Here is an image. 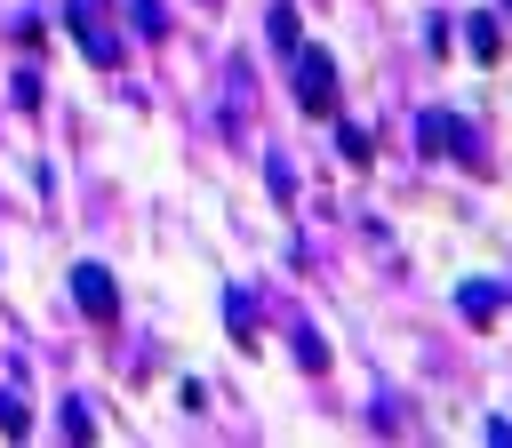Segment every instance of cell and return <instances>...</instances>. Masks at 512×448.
Wrapping results in <instances>:
<instances>
[{"label":"cell","instance_id":"1","mask_svg":"<svg viewBox=\"0 0 512 448\" xmlns=\"http://www.w3.org/2000/svg\"><path fill=\"white\" fill-rule=\"evenodd\" d=\"M288 56H296V104L312 120H328L336 112V64H328V48H288Z\"/></svg>","mask_w":512,"mask_h":448},{"label":"cell","instance_id":"2","mask_svg":"<svg viewBox=\"0 0 512 448\" xmlns=\"http://www.w3.org/2000/svg\"><path fill=\"white\" fill-rule=\"evenodd\" d=\"M416 144H424L432 160H456V152H464V160H480V152H472V128H464L456 112H424V120H416Z\"/></svg>","mask_w":512,"mask_h":448},{"label":"cell","instance_id":"3","mask_svg":"<svg viewBox=\"0 0 512 448\" xmlns=\"http://www.w3.org/2000/svg\"><path fill=\"white\" fill-rule=\"evenodd\" d=\"M72 296H80V312H88V320H112V312H120V296H112V272H104V264H80V272H72Z\"/></svg>","mask_w":512,"mask_h":448},{"label":"cell","instance_id":"4","mask_svg":"<svg viewBox=\"0 0 512 448\" xmlns=\"http://www.w3.org/2000/svg\"><path fill=\"white\" fill-rule=\"evenodd\" d=\"M456 312H464L472 328H488V320L504 312V288H496V280H464V288H456Z\"/></svg>","mask_w":512,"mask_h":448},{"label":"cell","instance_id":"5","mask_svg":"<svg viewBox=\"0 0 512 448\" xmlns=\"http://www.w3.org/2000/svg\"><path fill=\"white\" fill-rule=\"evenodd\" d=\"M464 48H472L480 64H496V56H504V16H488V8L464 16Z\"/></svg>","mask_w":512,"mask_h":448},{"label":"cell","instance_id":"6","mask_svg":"<svg viewBox=\"0 0 512 448\" xmlns=\"http://www.w3.org/2000/svg\"><path fill=\"white\" fill-rule=\"evenodd\" d=\"M128 16H136V32H144V40H160V32H168V24H160V0H128Z\"/></svg>","mask_w":512,"mask_h":448},{"label":"cell","instance_id":"7","mask_svg":"<svg viewBox=\"0 0 512 448\" xmlns=\"http://www.w3.org/2000/svg\"><path fill=\"white\" fill-rule=\"evenodd\" d=\"M264 24H272V48H296V8H272Z\"/></svg>","mask_w":512,"mask_h":448},{"label":"cell","instance_id":"8","mask_svg":"<svg viewBox=\"0 0 512 448\" xmlns=\"http://www.w3.org/2000/svg\"><path fill=\"white\" fill-rule=\"evenodd\" d=\"M336 144H344V160H376V144H368V128H344Z\"/></svg>","mask_w":512,"mask_h":448},{"label":"cell","instance_id":"9","mask_svg":"<svg viewBox=\"0 0 512 448\" xmlns=\"http://www.w3.org/2000/svg\"><path fill=\"white\" fill-rule=\"evenodd\" d=\"M24 424H32V416H24V400H8V392H0V432H24Z\"/></svg>","mask_w":512,"mask_h":448}]
</instances>
